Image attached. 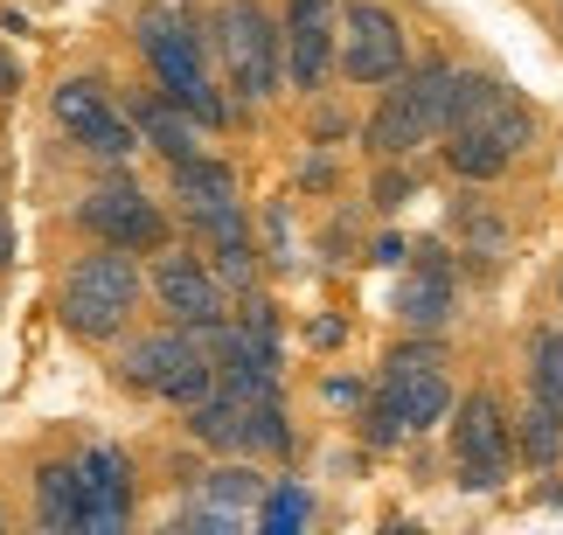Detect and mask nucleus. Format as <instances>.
I'll return each mask as SVG.
<instances>
[{
    "label": "nucleus",
    "instance_id": "f257e3e1",
    "mask_svg": "<svg viewBox=\"0 0 563 535\" xmlns=\"http://www.w3.org/2000/svg\"><path fill=\"white\" fill-rule=\"evenodd\" d=\"M133 42L146 56V70L154 83L175 104H188V119L202 125V133H230L236 119V98L223 91V77L209 70V21L188 8V0H154V8H140L133 21Z\"/></svg>",
    "mask_w": 563,
    "mask_h": 535
},
{
    "label": "nucleus",
    "instance_id": "f03ea898",
    "mask_svg": "<svg viewBox=\"0 0 563 535\" xmlns=\"http://www.w3.org/2000/svg\"><path fill=\"white\" fill-rule=\"evenodd\" d=\"M146 299H154V292H146L140 250L91 244L70 271H63V286H56V320H63L77 341H91V348H112V341L133 334V320H140Z\"/></svg>",
    "mask_w": 563,
    "mask_h": 535
},
{
    "label": "nucleus",
    "instance_id": "7ed1b4c3",
    "mask_svg": "<svg viewBox=\"0 0 563 535\" xmlns=\"http://www.w3.org/2000/svg\"><path fill=\"white\" fill-rule=\"evenodd\" d=\"M209 56L236 112H257L286 91V29L265 0H216L209 14Z\"/></svg>",
    "mask_w": 563,
    "mask_h": 535
},
{
    "label": "nucleus",
    "instance_id": "20e7f679",
    "mask_svg": "<svg viewBox=\"0 0 563 535\" xmlns=\"http://www.w3.org/2000/svg\"><path fill=\"white\" fill-rule=\"evenodd\" d=\"M445 104H452V63H418V70L389 77L383 83V104L362 125V146L369 160H410L418 146H431L445 133Z\"/></svg>",
    "mask_w": 563,
    "mask_h": 535
},
{
    "label": "nucleus",
    "instance_id": "39448f33",
    "mask_svg": "<svg viewBox=\"0 0 563 535\" xmlns=\"http://www.w3.org/2000/svg\"><path fill=\"white\" fill-rule=\"evenodd\" d=\"M515 417L501 411L494 390H473L452 403V473H460L466 494H501L515 473Z\"/></svg>",
    "mask_w": 563,
    "mask_h": 535
},
{
    "label": "nucleus",
    "instance_id": "423d86ee",
    "mask_svg": "<svg viewBox=\"0 0 563 535\" xmlns=\"http://www.w3.org/2000/svg\"><path fill=\"white\" fill-rule=\"evenodd\" d=\"M49 119H56V133L63 140H77L91 160L104 167H125L140 154V125L133 112H119L112 91H104L98 77H63L56 91H49Z\"/></svg>",
    "mask_w": 563,
    "mask_h": 535
},
{
    "label": "nucleus",
    "instance_id": "0eeeda50",
    "mask_svg": "<svg viewBox=\"0 0 563 535\" xmlns=\"http://www.w3.org/2000/svg\"><path fill=\"white\" fill-rule=\"evenodd\" d=\"M167 202H175V216L188 223V237H202V244L251 230V216H244V181H236L230 160H209V154L175 160V167H167Z\"/></svg>",
    "mask_w": 563,
    "mask_h": 535
},
{
    "label": "nucleus",
    "instance_id": "6e6552de",
    "mask_svg": "<svg viewBox=\"0 0 563 535\" xmlns=\"http://www.w3.org/2000/svg\"><path fill=\"white\" fill-rule=\"evenodd\" d=\"M376 397L404 417L410 438L431 432V424H445L452 403H460L452 382H445V348H439V341H404V348H389L383 376H376Z\"/></svg>",
    "mask_w": 563,
    "mask_h": 535
},
{
    "label": "nucleus",
    "instance_id": "1a4fd4ad",
    "mask_svg": "<svg viewBox=\"0 0 563 535\" xmlns=\"http://www.w3.org/2000/svg\"><path fill=\"white\" fill-rule=\"evenodd\" d=\"M334 70L355 83V91H383L389 77L410 70V42H404V21L397 8L383 0H341V56Z\"/></svg>",
    "mask_w": 563,
    "mask_h": 535
},
{
    "label": "nucleus",
    "instance_id": "9d476101",
    "mask_svg": "<svg viewBox=\"0 0 563 535\" xmlns=\"http://www.w3.org/2000/svg\"><path fill=\"white\" fill-rule=\"evenodd\" d=\"M77 230L91 244H119V250H140V258H154L167 244V209L146 196L140 181H98L91 196H77Z\"/></svg>",
    "mask_w": 563,
    "mask_h": 535
},
{
    "label": "nucleus",
    "instance_id": "9b49d317",
    "mask_svg": "<svg viewBox=\"0 0 563 535\" xmlns=\"http://www.w3.org/2000/svg\"><path fill=\"white\" fill-rule=\"evenodd\" d=\"M146 292H154V306L175 320V327H223L230 320L223 278H216V265L202 258V250H188V244H161L154 250Z\"/></svg>",
    "mask_w": 563,
    "mask_h": 535
},
{
    "label": "nucleus",
    "instance_id": "f8f14e48",
    "mask_svg": "<svg viewBox=\"0 0 563 535\" xmlns=\"http://www.w3.org/2000/svg\"><path fill=\"white\" fill-rule=\"evenodd\" d=\"M278 29H286V83L299 98H313L341 56V0H286Z\"/></svg>",
    "mask_w": 563,
    "mask_h": 535
},
{
    "label": "nucleus",
    "instance_id": "ddd939ff",
    "mask_svg": "<svg viewBox=\"0 0 563 535\" xmlns=\"http://www.w3.org/2000/svg\"><path fill=\"white\" fill-rule=\"evenodd\" d=\"M77 466H84V535H112V528L133 522V508H140L133 453L125 445H91Z\"/></svg>",
    "mask_w": 563,
    "mask_h": 535
},
{
    "label": "nucleus",
    "instance_id": "4468645a",
    "mask_svg": "<svg viewBox=\"0 0 563 535\" xmlns=\"http://www.w3.org/2000/svg\"><path fill=\"white\" fill-rule=\"evenodd\" d=\"M195 348H202V341H195L188 327H175V320H167V327L125 341L119 361H112V376H119V390H133V397H154V403H161V390L175 382V369H181V361H188Z\"/></svg>",
    "mask_w": 563,
    "mask_h": 535
},
{
    "label": "nucleus",
    "instance_id": "2eb2a0df",
    "mask_svg": "<svg viewBox=\"0 0 563 535\" xmlns=\"http://www.w3.org/2000/svg\"><path fill=\"white\" fill-rule=\"evenodd\" d=\"M452 306H460V278H452V258L439 244H424L418 250V265L404 271V286H397V320L410 334H439Z\"/></svg>",
    "mask_w": 563,
    "mask_h": 535
},
{
    "label": "nucleus",
    "instance_id": "dca6fc26",
    "mask_svg": "<svg viewBox=\"0 0 563 535\" xmlns=\"http://www.w3.org/2000/svg\"><path fill=\"white\" fill-rule=\"evenodd\" d=\"M265 473L244 459L236 466V453H230V466H216V473H202L195 480V494H202V508L195 515H181V522H195V528H236L244 515H257V501H265Z\"/></svg>",
    "mask_w": 563,
    "mask_h": 535
},
{
    "label": "nucleus",
    "instance_id": "f3484780",
    "mask_svg": "<svg viewBox=\"0 0 563 535\" xmlns=\"http://www.w3.org/2000/svg\"><path fill=\"white\" fill-rule=\"evenodd\" d=\"M133 125H140V146H154L167 167L202 154V125H195V119H188V104H175V98L161 91V83L133 98Z\"/></svg>",
    "mask_w": 563,
    "mask_h": 535
},
{
    "label": "nucleus",
    "instance_id": "a211bd4d",
    "mask_svg": "<svg viewBox=\"0 0 563 535\" xmlns=\"http://www.w3.org/2000/svg\"><path fill=\"white\" fill-rule=\"evenodd\" d=\"M35 522L56 535H84V466L77 459L35 466Z\"/></svg>",
    "mask_w": 563,
    "mask_h": 535
},
{
    "label": "nucleus",
    "instance_id": "6ab92c4d",
    "mask_svg": "<svg viewBox=\"0 0 563 535\" xmlns=\"http://www.w3.org/2000/svg\"><path fill=\"white\" fill-rule=\"evenodd\" d=\"M439 154H445V167L460 181H473V188H487V181H501L508 167H515V154L494 133H481V125H460V133H445L439 140Z\"/></svg>",
    "mask_w": 563,
    "mask_h": 535
},
{
    "label": "nucleus",
    "instance_id": "aec40b11",
    "mask_svg": "<svg viewBox=\"0 0 563 535\" xmlns=\"http://www.w3.org/2000/svg\"><path fill=\"white\" fill-rule=\"evenodd\" d=\"M181 417H188V438H195V445L244 459V397H230L223 382H216V390L195 403V411H181Z\"/></svg>",
    "mask_w": 563,
    "mask_h": 535
},
{
    "label": "nucleus",
    "instance_id": "412c9836",
    "mask_svg": "<svg viewBox=\"0 0 563 535\" xmlns=\"http://www.w3.org/2000/svg\"><path fill=\"white\" fill-rule=\"evenodd\" d=\"M515 459L536 466V473L563 459V417H556V411H550V403L536 397V390H529L522 411H515Z\"/></svg>",
    "mask_w": 563,
    "mask_h": 535
},
{
    "label": "nucleus",
    "instance_id": "4be33fe9",
    "mask_svg": "<svg viewBox=\"0 0 563 535\" xmlns=\"http://www.w3.org/2000/svg\"><path fill=\"white\" fill-rule=\"evenodd\" d=\"M292 453V417L278 397L244 403V459H286Z\"/></svg>",
    "mask_w": 563,
    "mask_h": 535
},
{
    "label": "nucleus",
    "instance_id": "5701e85b",
    "mask_svg": "<svg viewBox=\"0 0 563 535\" xmlns=\"http://www.w3.org/2000/svg\"><path fill=\"white\" fill-rule=\"evenodd\" d=\"M313 515H320V508H313V494L299 480H272L265 501H257V528H265V535H292V528H307Z\"/></svg>",
    "mask_w": 563,
    "mask_h": 535
},
{
    "label": "nucleus",
    "instance_id": "b1692460",
    "mask_svg": "<svg viewBox=\"0 0 563 535\" xmlns=\"http://www.w3.org/2000/svg\"><path fill=\"white\" fill-rule=\"evenodd\" d=\"M529 390L563 417V334L556 327H536L529 334Z\"/></svg>",
    "mask_w": 563,
    "mask_h": 535
},
{
    "label": "nucleus",
    "instance_id": "393cba45",
    "mask_svg": "<svg viewBox=\"0 0 563 535\" xmlns=\"http://www.w3.org/2000/svg\"><path fill=\"white\" fill-rule=\"evenodd\" d=\"M209 265H216V278H223L230 299L257 292V244H251V230H236V237H216V244H209Z\"/></svg>",
    "mask_w": 563,
    "mask_h": 535
},
{
    "label": "nucleus",
    "instance_id": "a878e982",
    "mask_svg": "<svg viewBox=\"0 0 563 535\" xmlns=\"http://www.w3.org/2000/svg\"><path fill=\"white\" fill-rule=\"evenodd\" d=\"M460 237H466V258H481V265H501V258H508V223H501V216L460 209Z\"/></svg>",
    "mask_w": 563,
    "mask_h": 535
},
{
    "label": "nucleus",
    "instance_id": "bb28decb",
    "mask_svg": "<svg viewBox=\"0 0 563 535\" xmlns=\"http://www.w3.org/2000/svg\"><path fill=\"white\" fill-rule=\"evenodd\" d=\"M410 196V175H404V160H383V175H376V209H397Z\"/></svg>",
    "mask_w": 563,
    "mask_h": 535
},
{
    "label": "nucleus",
    "instance_id": "cd10ccee",
    "mask_svg": "<svg viewBox=\"0 0 563 535\" xmlns=\"http://www.w3.org/2000/svg\"><path fill=\"white\" fill-rule=\"evenodd\" d=\"M14 91H21V63L0 49V98H14Z\"/></svg>",
    "mask_w": 563,
    "mask_h": 535
},
{
    "label": "nucleus",
    "instance_id": "c85d7f7f",
    "mask_svg": "<svg viewBox=\"0 0 563 535\" xmlns=\"http://www.w3.org/2000/svg\"><path fill=\"white\" fill-rule=\"evenodd\" d=\"M328 397H334V403H362V382H349V376H334V382H328Z\"/></svg>",
    "mask_w": 563,
    "mask_h": 535
},
{
    "label": "nucleus",
    "instance_id": "c756f323",
    "mask_svg": "<svg viewBox=\"0 0 563 535\" xmlns=\"http://www.w3.org/2000/svg\"><path fill=\"white\" fill-rule=\"evenodd\" d=\"M341 341V320H313V348H334Z\"/></svg>",
    "mask_w": 563,
    "mask_h": 535
},
{
    "label": "nucleus",
    "instance_id": "7c9ffc66",
    "mask_svg": "<svg viewBox=\"0 0 563 535\" xmlns=\"http://www.w3.org/2000/svg\"><path fill=\"white\" fill-rule=\"evenodd\" d=\"M556 299H563V278H556Z\"/></svg>",
    "mask_w": 563,
    "mask_h": 535
},
{
    "label": "nucleus",
    "instance_id": "2f4dec72",
    "mask_svg": "<svg viewBox=\"0 0 563 535\" xmlns=\"http://www.w3.org/2000/svg\"><path fill=\"white\" fill-rule=\"evenodd\" d=\"M0 528H8V515H0Z\"/></svg>",
    "mask_w": 563,
    "mask_h": 535
}]
</instances>
